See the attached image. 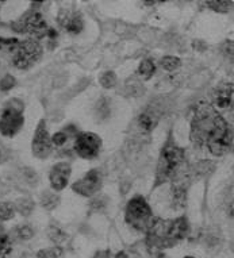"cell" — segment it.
I'll return each instance as SVG.
<instances>
[{"label": "cell", "mask_w": 234, "mask_h": 258, "mask_svg": "<svg viewBox=\"0 0 234 258\" xmlns=\"http://www.w3.org/2000/svg\"><path fill=\"white\" fill-rule=\"evenodd\" d=\"M95 114H96V118L99 120H106V119L110 118V103H108V100L106 98L99 99L98 103H96V107H95Z\"/></svg>", "instance_id": "17"}, {"label": "cell", "mask_w": 234, "mask_h": 258, "mask_svg": "<svg viewBox=\"0 0 234 258\" xmlns=\"http://www.w3.org/2000/svg\"><path fill=\"white\" fill-rule=\"evenodd\" d=\"M162 116V106L152 103L146 106L136 118V128L141 136H148L157 127Z\"/></svg>", "instance_id": "9"}, {"label": "cell", "mask_w": 234, "mask_h": 258, "mask_svg": "<svg viewBox=\"0 0 234 258\" xmlns=\"http://www.w3.org/2000/svg\"><path fill=\"white\" fill-rule=\"evenodd\" d=\"M43 49L41 43L35 39H25L19 41L14 50L10 53L11 63L19 71H27L34 67L42 57Z\"/></svg>", "instance_id": "5"}, {"label": "cell", "mask_w": 234, "mask_h": 258, "mask_svg": "<svg viewBox=\"0 0 234 258\" xmlns=\"http://www.w3.org/2000/svg\"><path fill=\"white\" fill-rule=\"evenodd\" d=\"M190 185V176L172 181L170 189V204L173 210H182L187 203V192Z\"/></svg>", "instance_id": "14"}, {"label": "cell", "mask_w": 234, "mask_h": 258, "mask_svg": "<svg viewBox=\"0 0 234 258\" xmlns=\"http://www.w3.org/2000/svg\"><path fill=\"white\" fill-rule=\"evenodd\" d=\"M192 144L207 149L213 156L222 157L233 148V130L213 104L202 102L195 108L191 120Z\"/></svg>", "instance_id": "1"}, {"label": "cell", "mask_w": 234, "mask_h": 258, "mask_svg": "<svg viewBox=\"0 0 234 258\" xmlns=\"http://www.w3.org/2000/svg\"><path fill=\"white\" fill-rule=\"evenodd\" d=\"M184 258H195V257H192V255H187V257H184Z\"/></svg>", "instance_id": "36"}, {"label": "cell", "mask_w": 234, "mask_h": 258, "mask_svg": "<svg viewBox=\"0 0 234 258\" xmlns=\"http://www.w3.org/2000/svg\"><path fill=\"white\" fill-rule=\"evenodd\" d=\"M233 106V84L222 83L213 93V107L215 110H227Z\"/></svg>", "instance_id": "15"}, {"label": "cell", "mask_w": 234, "mask_h": 258, "mask_svg": "<svg viewBox=\"0 0 234 258\" xmlns=\"http://www.w3.org/2000/svg\"><path fill=\"white\" fill-rule=\"evenodd\" d=\"M14 204H15L17 212H19L23 216H29L33 212V210H34V202L31 199H27V198L18 199Z\"/></svg>", "instance_id": "18"}, {"label": "cell", "mask_w": 234, "mask_h": 258, "mask_svg": "<svg viewBox=\"0 0 234 258\" xmlns=\"http://www.w3.org/2000/svg\"><path fill=\"white\" fill-rule=\"evenodd\" d=\"M51 146L53 145H51L50 136L46 128V122L42 119L39 120L38 126L35 128L34 137H33V144H31L33 154L39 160H45L50 156Z\"/></svg>", "instance_id": "11"}, {"label": "cell", "mask_w": 234, "mask_h": 258, "mask_svg": "<svg viewBox=\"0 0 234 258\" xmlns=\"http://www.w3.org/2000/svg\"><path fill=\"white\" fill-rule=\"evenodd\" d=\"M49 238H50V241H53L57 245H60V243L65 242V239H67V234L63 230L58 229V227H51L49 230Z\"/></svg>", "instance_id": "27"}, {"label": "cell", "mask_w": 234, "mask_h": 258, "mask_svg": "<svg viewBox=\"0 0 234 258\" xmlns=\"http://www.w3.org/2000/svg\"><path fill=\"white\" fill-rule=\"evenodd\" d=\"M17 214V210H15V204L11 203V202H2L0 203V220L2 222H7V220H11Z\"/></svg>", "instance_id": "20"}, {"label": "cell", "mask_w": 234, "mask_h": 258, "mask_svg": "<svg viewBox=\"0 0 234 258\" xmlns=\"http://www.w3.org/2000/svg\"><path fill=\"white\" fill-rule=\"evenodd\" d=\"M72 174V166L69 162H57L55 165L51 166L50 173H49V181H50L51 188L55 192H60L68 185L69 177Z\"/></svg>", "instance_id": "12"}, {"label": "cell", "mask_w": 234, "mask_h": 258, "mask_svg": "<svg viewBox=\"0 0 234 258\" xmlns=\"http://www.w3.org/2000/svg\"><path fill=\"white\" fill-rule=\"evenodd\" d=\"M58 23L63 29L72 35L80 34L84 29V21L80 13L72 10H61L58 14Z\"/></svg>", "instance_id": "13"}, {"label": "cell", "mask_w": 234, "mask_h": 258, "mask_svg": "<svg viewBox=\"0 0 234 258\" xmlns=\"http://www.w3.org/2000/svg\"><path fill=\"white\" fill-rule=\"evenodd\" d=\"M156 72V63L152 58H145L141 61L140 67L137 69V75L142 79V80H149L150 77L153 76Z\"/></svg>", "instance_id": "16"}, {"label": "cell", "mask_w": 234, "mask_h": 258, "mask_svg": "<svg viewBox=\"0 0 234 258\" xmlns=\"http://www.w3.org/2000/svg\"><path fill=\"white\" fill-rule=\"evenodd\" d=\"M14 85H15V79L11 75H7L0 81V89L2 91H9V89L13 88Z\"/></svg>", "instance_id": "30"}, {"label": "cell", "mask_w": 234, "mask_h": 258, "mask_svg": "<svg viewBox=\"0 0 234 258\" xmlns=\"http://www.w3.org/2000/svg\"><path fill=\"white\" fill-rule=\"evenodd\" d=\"M100 149H102V138L95 133H79L75 137L73 150L80 158L94 160L99 156Z\"/></svg>", "instance_id": "8"}, {"label": "cell", "mask_w": 234, "mask_h": 258, "mask_svg": "<svg viewBox=\"0 0 234 258\" xmlns=\"http://www.w3.org/2000/svg\"><path fill=\"white\" fill-rule=\"evenodd\" d=\"M114 258H129V257L126 253H124V251H120V253H116V255H115Z\"/></svg>", "instance_id": "32"}, {"label": "cell", "mask_w": 234, "mask_h": 258, "mask_svg": "<svg viewBox=\"0 0 234 258\" xmlns=\"http://www.w3.org/2000/svg\"><path fill=\"white\" fill-rule=\"evenodd\" d=\"M0 234H5V229H3V224L0 223Z\"/></svg>", "instance_id": "34"}, {"label": "cell", "mask_w": 234, "mask_h": 258, "mask_svg": "<svg viewBox=\"0 0 234 258\" xmlns=\"http://www.w3.org/2000/svg\"><path fill=\"white\" fill-rule=\"evenodd\" d=\"M103 185V176L99 169H91L84 177L77 180L72 185V189L81 196L91 198L98 194Z\"/></svg>", "instance_id": "10"}, {"label": "cell", "mask_w": 234, "mask_h": 258, "mask_svg": "<svg viewBox=\"0 0 234 258\" xmlns=\"http://www.w3.org/2000/svg\"><path fill=\"white\" fill-rule=\"evenodd\" d=\"M188 176H190V170L187 166L186 152L169 137L165 145L162 146L158 157L154 188L162 185L164 182H172Z\"/></svg>", "instance_id": "2"}, {"label": "cell", "mask_w": 234, "mask_h": 258, "mask_svg": "<svg viewBox=\"0 0 234 258\" xmlns=\"http://www.w3.org/2000/svg\"><path fill=\"white\" fill-rule=\"evenodd\" d=\"M2 6H3V2H0V9H2Z\"/></svg>", "instance_id": "37"}, {"label": "cell", "mask_w": 234, "mask_h": 258, "mask_svg": "<svg viewBox=\"0 0 234 258\" xmlns=\"http://www.w3.org/2000/svg\"><path fill=\"white\" fill-rule=\"evenodd\" d=\"M206 6L215 13H229L233 7V2H206Z\"/></svg>", "instance_id": "23"}, {"label": "cell", "mask_w": 234, "mask_h": 258, "mask_svg": "<svg viewBox=\"0 0 234 258\" xmlns=\"http://www.w3.org/2000/svg\"><path fill=\"white\" fill-rule=\"evenodd\" d=\"M11 26L17 33L29 34L31 39H35V41L46 38L47 34H49V30H50L42 14L37 13V11L27 14L25 18H22Z\"/></svg>", "instance_id": "6"}, {"label": "cell", "mask_w": 234, "mask_h": 258, "mask_svg": "<svg viewBox=\"0 0 234 258\" xmlns=\"http://www.w3.org/2000/svg\"><path fill=\"white\" fill-rule=\"evenodd\" d=\"M11 247V239L7 234H0V254H6L10 251Z\"/></svg>", "instance_id": "29"}, {"label": "cell", "mask_w": 234, "mask_h": 258, "mask_svg": "<svg viewBox=\"0 0 234 258\" xmlns=\"http://www.w3.org/2000/svg\"><path fill=\"white\" fill-rule=\"evenodd\" d=\"M99 83L103 88H114L116 84V75L112 71H107V72L102 73V76L99 77Z\"/></svg>", "instance_id": "22"}, {"label": "cell", "mask_w": 234, "mask_h": 258, "mask_svg": "<svg viewBox=\"0 0 234 258\" xmlns=\"http://www.w3.org/2000/svg\"><path fill=\"white\" fill-rule=\"evenodd\" d=\"M160 67L166 72H173L182 67V59L173 55H165L164 58L160 59Z\"/></svg>", "instance_id": "19"}, {"label": "cell", "mask_w": 234, "mask_h": 258, "mask_svg": "<svg viewBox=\"0 0 234 258\" xmlns=\"http://www.w3.org/2000/svg\"><path fill=\"white\" fill-rule=\"evenodd\" d=\"M60 203V196L55 195L53 192H43V195L41 196V204H42L43 208H46V210H53L58 206Z\"/></svg>", "instance_id": "21"}, {"label": "cell", "mask_w": 234, "mask_h": 258, "mask_svg": "<svg viewBox=\"0 0 234 258\" xmlns=\"http://www.w3.org/2000/svg\"><path fill=\"white\" fill-rule=\"evenodd\" d=\"M190 233V223L186 216H179L176 219L162 220L154 218L153 223L146 231L150 247L165 249L176 245L178 242L187 237Z\"/></svg>", "instance_id": "3"}, {"label": "cell", "mask_w": 234, "mask_h": 258, "mask_svg": "<svg viewBox=\"0 0 234 258\" xmlns=\"http://www.w3.org/2000/svg\"><path fill=\"white\" fill-rule=\"evenodd\" d=\"M154 218L156 216H153L152 208L142 196H134L133 199L129 200L125 211V219L133 229L146 233L153 223Z\"/></svg>", "instance_id": "4"}, {"label": "cell", "mask_w": 234, "mask_h": 258, "mask_svg": "<svg viewBox=\"0 0 234 258\" xmlns=\"http://www.w3.org/2000/svg\"><path fill=\"white\" fill-rule=\"evenodd\" d=\"M106 198H104V196H99V198H95V199L91 202V208H92L94 211H100L103 207H106Z\"/></svg>", "instance_id": "31"}, {"label": "cell", "mask_w": 234, "mask_h": 258, "mask_svg": "<svg viewBox=\"0 0 234 258\" xmlns=\"http://www.w3.org/2000/svg\"><path fill=\"white\" fill-rule=\"evenodd\" d=\"M25 107L23 104L19 106H7L0 116V134L5 137H15L25 124Z\"/></svg>", "instance_id": "7"}, {"label": "cell", "mask_w": 234, "mask_h": 258, "mask_svg": "<svg viewBox=\"0 0 234 258\" xmlns=\"http://www.w3.org/2000/svg\"><path fill=\"white\" fill-rule=\"evenodd\" d=\"M214 168H215V165H214L211 161H202V162H199V164L196 165L195 172L198 174H200V176H204V174L213 172Z\"/></svg>", "instance_id": "28"}, {"label": "cell", "mask_w": 234, "mask_h": 258, "mask_svg": "<svg viewBox=\"0 0 234 258\" xmlns=\"http://www.w3.org/2000/svg\"><path fill=\"white\" fill-rule=\"evenodd\" d=\"M145 6H156V5H160L158 2H145L144 3Z\"/></svg>", "instance_id": "33"}, {"label": "cell", "mask_w": 234, "mask_h": 258, "mask_svg": "<svg viewBox=\"0 0 234 258\" xmlns=\"http://www.w3.org/2000/svg\"><path fill=\"white\" fill-rule=\"evenodd\" d=\"M15 231H17L18 237L23 239V241H27V239L34 237V230H33L30 224H21Z\"/></svg>", "instance_id": "24"}, {"label": "cell", "mask_w": 234, "mask_h": 258, "mask_svg": "<svg viewBox=\"0 0 234 258\" xmlns=\"http://www.w3.org/2000/svg\"><path fill=\"white\" fill-rule=\"evenodd\" d=\"M51 140V145L55 146V148H61V146H64L69 140V134L67 132H58L53 134L50 137Z\"/></svg>", "instance_id": "26"}, {"label": "cell", "mask_w": 234, "mask_h": 258, "mask_svg": "<svg viewBox=\"0 0 234 258\" xmlns=\"http://www.w3.org/2000/svg\"><path fill=\"white\" fill-rule=\"evenodd\" d=\"M0 162H3V152H2V149H0Z\"/></svg>", "instance_id": "35"}, {"label": "cell", "mask_w": 234, "mask_h": 258, "mask_svg": "<svg viewBox=\"0 0 234 258\" xmlns=\"http://www.w3.org/2000/svg\"><path fill=\"white\" fill-rule=\"evenodd\" d=\"M61 255H63V250L60 247L42 249L37 253V258H60Z\"/></svg>", "instance_id": "25"}]
</instances>
